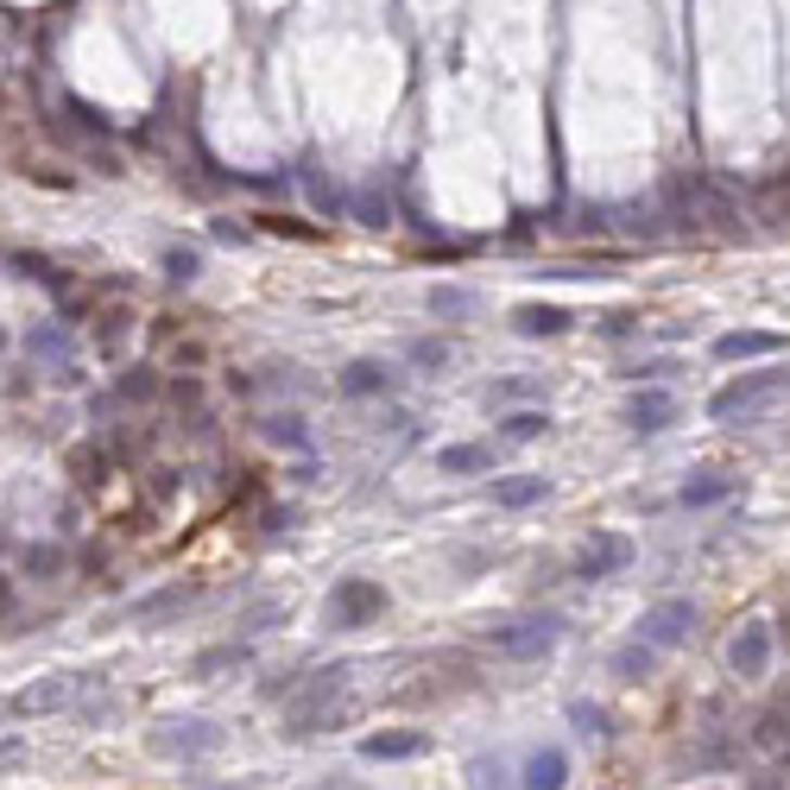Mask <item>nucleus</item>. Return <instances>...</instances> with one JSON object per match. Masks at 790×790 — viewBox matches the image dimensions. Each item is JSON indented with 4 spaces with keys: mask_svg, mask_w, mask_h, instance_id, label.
I'll list each match as a JSON object with an SVG mask.
<instances>
[{
    "mask_svg": "<svg viewBox=\"0 0 790 790\" xmlns=\"http://www.w3.org/2000/svg\"><path fill=\"white\" fill-rule=\"evenodd\" d=\"M348 689V664H329V671H310V677H297V689L285 696V734L291 740H304V734H317L323 727V709Z\"/></svg>",
    "mask_w": 790,
    "mask_h": 790,
    "instance_id": "f257e3e1",
    "label": "nucleus"
},
{
    "mask_svg": "<svg viewBox=\"0 0 790 790\" xmlns=\"http://www.w3.org/2000/svg\"><path fill=\"white\" fill-rule=\"evenodd\" d=\"M633 329H639V317H633V310H613L608 323H601V335H613V342H620V335H633Z\"/></svg>",
    "mask_w": 790,
    "mask_h": 790,
    "instance_id": "c9c22d12",
    "label": "nucleus"
},
{
    "mask_svg": "<svg viewBox=\"0 0 790 790\" xmlns=\"http://www.w3.org/2000/svg\"><path fill=\"white\" fill-rule=\"evenodd\" d=\"M272 234H304V241H317V228H304V221H285V216H266Z\"/></svg>",
    "mask_w": 790,
    "mask_h": 790,
    "instance_id": "58836bf2",
    "label": "nucleus"
},
{
    "mask_svg": "<svg viewBox=\"0 0 790 790\" xmlns=\"http://www.w3.org/2000/svg\"><path fill=\"white\" fill-rule=\"evenodd\" d=\"M778 348H785V335H772V329H727V335H715L721 360H753V355H778Z\"/></svg>",
    "mask_w": 790,
    "mask_h": 790,
    "instance_id": "ddd939ff",
    "label": "nucleus"
},
{
    "mask_svg": "<svg viewBox=\"0 0 790 790\" xmlns=\"http://www.w3.org/2000/svg\"><path fill=\"white\" fill-rule=\"evenodd\" d=\"M671 424H677V398L664 393L658 380H651V386H633V398H626V431L658 436V431H671Z\"/></svg>",
    "mask_w": 790,
    "mask_h": 790,
    "instance_id": "0eeeda50",
    "label": "nucleus"
},
{
    "mask_svg": "<svg viewBox=\"0 0 790 790\" xmlns=\"http://www.w3.org/2000/svg\"><path fill=\"white\" fill-rule=\"evenodd\" d=\"M651 671H658V646H651V639H633V646L613 651V677L620 683H646Z\"/></svg>",
    "mask_w": 790,
    "mask_h": 790,
    "instance_id": "aec40b11",
    "label": "nucleus"
},
{
    "mask_svg": "<svg viewBox=\"0 0 790 790\" xmlns=\"http://www.w3.org/2000/svg\"><path fill=\"white\" fill-rule=\"evenodd\" d=\"M487 500L506 506V512H519V506H538V500H550V474H500V481L487 487Z\"/></svg>",
    "mask_w": 790,
    "mask_h": 790,
    "instance_id": "f8f14e48",
    "label": "nucleus"
},
{
    "mask_svg": "<svg viewBox=\"0 0 790 790\" xmlns=\"http://www.w3.org/2000/svg\"><path fill=\"white\" fill-rule=\"evenodd\" d=\"M71 474L82 481V487H95V481H102V456H95V449H76V456H71Z\"/></svg>",
    "mask_w": 790,
    "mask_h": 790,
    "instance_id": "2f4dec72",
    "label": "nucleus"
},
{
    "mask_svg": "<svg viewBox=\"0 0 790 790\" xmlns=\"http://www.w3.org/2000/svg\"><path fill=\"white\" fill-rule=\"evenodd\" d=\"M380 613H386V588H380V582H367V575H348V582H335V595H329V626H335V633L373 626Z\"/></svg>",
    "mask_w": 790,
    "mask_h": 790,
    "instance_id": "20e7f679",
    "label": "nucleus"
},
{
    "mask_svg": "<svg viewBox=\"0 0 790 790\" xmlns=\"http://www.w3.org/2000/svg\"><path fill=\"white\" fill-rule=\"evenodd\" d=\"M474 785H506V765L500 759H474V772H468Z\"/></svg>",
    "mask_w": 790,
    "mask_h": 790,
    "instance_id": "f704fd0d",
    "label": "nucleus"
},
{
    "mask_svg": "<svg viewBox=\"0 0 790 790\" xmlns=\"http://www.w3.org/2000/svg\"><path fill=\"white\" fill-rule=\"evenodd\" d=\"M405 355H411V367H431V373H436V367H449V355H456V348H449L443 335H418Z\"/></svg>",
    "mask_w": 790,
    "mask_h": 790,
    "instance_id": "cd10ccee",
    "label": "nucleus"
},
{
    "mask_svg": "<svg viewBox=\"0 0 790 790\" xmlns=\"http://www.w3.org/2000/svg\"><path fill=\"white\" fill-rule=\"evenodd\" d=\"M7 601H13V595H7V582H0V608H7Z\"/></svg>",
    "mask_w": 790,
    "mask_h": 790,
    "instance_id": "a19ab883",
    "label": "nucleus"
},
{
    "mask_svg": "<svg viewBox=\"0 0 790 790\" xmlns=\"http://www.w3.org/2000/svg\"><path fill=\"white\" fill-rule=\"evenodd\" d=\"M266 436L297 449V443H304V418H297V411H279V418H266Z\"/></svg>",
    "mask_w": 790,
    "mask_h": 790,
    "instance_id": "7c9ffc66",
    "label": "nucleus"
},
{
    "mask_svg": "<svg viewBox=\"0 0 790 790\" xmlns=\"http://www.w3.org/2000/svg\"><path fill=\"white\" fill-rule=\"evenodd\" d=\"M342 398H386L398 386V373L386 367V360H355V367H342Z\"/></svg>",
    "mask_w": 790,
    "mask_h": 790,
    "instance_id": "9b49d317",
    "label": "nucleus"
},
{
    "mask_svg": "<svg viewBox=\"0 0 790 790\" xmlns=\"http://www.w3.org/2000/svg\"><path fill=\"white\" fill-rule=\"evenodd\" d=\"M544 431H550V418H544V411H512V418L500 424L506 443H532V436H544Z\"/></svg>",
    "mask_w": 790,
    "mask_h": 790,
    "instance_id": "c85d7f7f",
    "label": "nucleus"
},
{
    "mask_svg": "<svg viewBox=\"0 0 790 790\" xmlns=\"http://www.w3.org/2000/svg\"><path fill=\"white\" fill-rule=\"evenodd\" d=\"M247 646H253V639H241V633H234V639H221V646L196 651V664H190V671H196V677H221V671H241V664H247Z\"/></svg>",
    "mask_w": 790,
    "mask_h": 790,
    "instance_id": "a211bd4d",
    "label": "nucleus"
},
{
    "mask_svg": "<svg viewBox=\"0 0 790 790\" xmlns=\"http://www.w3.org/2000/svg\"><path fill=\"white\" fill-rule=\"evenodd\" d=\"M71 114L89 127V133H109V120H102V109H89V102H71Z\"/></svg>",
    "mask_w": 790,
    "mask_h": 790,
    "instance_id": "4c0bfd02",
    "label": "nucleus"
},
{
    "mask_svg": "<svg viewBox=\"0 0 790 790\" xmlns=\"http://www.w3.org/2000/svg\"><path fill=\"white\" fill-rule=\"evenodd\" d=\"M203 588L196 582H165V588H152V595H140L133 608H127V620L133 626H158V620H171V613H183L190 601H196Z\"/></svg>",
    "mask_w": 790,
    "mask_h": 790,
    "instance_id": "1a4fd4ad",
    "label": "nucleus"
},
{
    "mask_svg": "<svg viewBox=\"0 0 790 790\" xmlns=\"http://www.w3.org/2000/svg\"><path fill=\"white\" fill-rule=\"evenodd\" d=\"M525 393H544L532 380H500V386H487V398H525Z\"/></svg>",
    "mask_w": 790,
    "mask_h": 790,
    "instance_id": "e433bc0d",
    "label": "nucleus"
},
{
    "mask_svg": "<svg viewBox=\"0 0 790 790\" xmlns=\"http://www.w3.org/2000/svg\"><path fill=\"white\" fill-rule=\"evenodd\" d=\"M753 747L759 753H790V721L785 715H759L753 721Z\"/></svg>",
    "mask_w": 790,
    "mask_h": 790,
    "instance_id": "b1692460",
    "label": "nucleus"
},
{
    "mask_svg": "<svg viewBox=\"0 0 790 790\" xmlns=\"http://www.w3.org/2000/svg\"><path fill=\"white\" fill-rule=\"evenodd\" d=\"M272 620H285V601H259V608H247L241 620H234V633H241V639H259V633H272Z\"/></svg>",
    "mask_w": 790,
    "mask_h": 790,
    "instance_id": "a878e982",
    "label": "nucleus"
},
{
    "mask_svg": "<svg viewBox=\"0 0 790 790\" xmlns=\"http://www.w3.org/2000/svg\"><path fill=\"white\" fill-rule=\"evenodd\" d=\"M734 487H740L734 474H715V468H709V474H696V481H683L677 506H689V512H702V506H721V500H734Z\"/></svg>",
    "mask_w": 790,
    "mask_h": 790,
    "instance_id": "2eb2a0df",
    "label": "nucleus"
},
{
    "mask_svg": "<svg viewBox=\"0 0 790 790\" xmlns=\"http://www.w3.org/2000/svg\"><path fill=\"white\" fill-rule=\"evenodd\" d=\"M790 386V367H765V373H740V380H727L715 398H709V418L715 424H734V418H747V411H759L772 393H785Z\"/></svg>",
    "mask_w": 790,
    "mask_h": 790,
    "instance_id": "f03ea898",
    "label": "nucleus"
},
{
    "mask_svg": "<svg viewBox=\"0 0 790 790\" xmlns=\"http://www.w3.org/2000/svg\"><path fill=\"white\" fill-rule=\"evenodd\" d=\"M689 626H696V608H689L683 595H671V601H658V608L639 613V639H651L658 651H677L683 639H689Z\"/></svg>",
    "mask_w": 790,
    "mask_h": 790,
    "instance_id": "423d86ee",
    "label": "nucleus"
},
{
    "mask_svg": "<svg viewBox=\"0 0 790 790\" xmlns=\"http://www.w3.org/2000/svg\"><path fill=\"white\" fill-rule=\"evenodd\" d=\"M727 664H734V677H765V664H772V626L753 620V626H740V639L727 646Z\"/></svg>",
    "mask_w": 790,
    "mask_h": 790,
    "instance_id": "9d476101",
    "label": "nucleus"
},
{
    "mask_svg": "<svg viewBox=\"0 0 790 790\" xmlns=\"http://www.w3.org/2000/svg\"><path fill=\"white\" fill-rule=\"evenodd\" d=\"M512 329L519 335H563L570 329V310L563 304H519L512 310Z\"/></svg>",
    "mask_w": 790,
    "mask_h": 790,
    "instance_id": "f3484780",
    "label": "nucleus"
},
{
    "mask_svg": "<svg viewBox=\"0 0 790 790\" xmlns=\"http://www.w3.org/2000/svg\"><path fill=\"white\" fill-rule=\"evenodd\" d=\"M633 563V538H620V532H595V538L582 544V557H575V575L582 582H608Z\"/></svg>",
    "mask_w": 790,
    "mask_h": 790,
    "instance_id": "6e6552de",
    "label": "nucleus"
},
{
    "mask_svg": "<svg viewBox=\"0 0 790 790\" xmlns=\"http://www.w3.org/2000/svg\"><path fill=\"white\" fill-rule=\"evenodd\" d=\"M481 468H494V449L487 443H449V449H436V474H481Z\"/></svg>",
    "mask_w": 790,
    "mask_h": 790,
    "instance_id": "6ab92c4d",
    "label": "nucleus"
},
{
    "mask_svg": "<svg viewBox=\"0 0 790 790\" xmlns=\"http://www.w3.org/2000/svg\"><path fill=\"white\" fill-rule=\"evenodd\" d=\"M196 272H203V253L196 247H165V279L171 285H196Z\"/></svg>",
    "mask_w": 790,
    "mask_h": 790,
    "instance_id": "393cba45",
    "label": "nucleus"
},
{
    "mask_svg": "<svg viewBox=\"0 0 790 790\" xmlns=\"http://www.w3.org/2000/svg\"><path fill=\"white\" fill-rule=\"evenodd\" d=\"M557 639H563V620L557 613H525V620H506V626L487 633V646L506 651V658H550Z\"/></svg>",
    "mask_w": 790,
    "mask_h": 790,
    "instance_id": "7ed1b4c3",
    "label": "nucleus"
},
{
    "mask_svg": "<svg viewBox=\"0 0 790 790\" xmlns=\"http://www.w3.org/2000/svg\"><path fill=\"white\" fill-rule=\"evenodd\" d=\"M360 753L367 759H418V753H431V734H411V727H398V734H367Z\"/></svg>",
    "mask_w": 790,
    "mask_h": 790,
    "instance_id": "4468645a",
    "label": "nucleus"
},
{
    "mask_svg": "<svg viewBox=\"0 0 790 790\" xmlns=\"http://www.w3.org/2000/svg\"><path fill=\"white\" fill-rule=\"evenodd\" d=\"M671 373H677V360L658 355V360H639V367H626L620 380H626V386H651V380H671Z\"/></svg>",
    "mask_w": 790,
    "mask_h": 790,
    "instance_id": "c756f323",
    "label": "nucleus"
},
{
    "mask_svg": "<svg viewBox=\"0 0 790 790\" xmlns=\"http://www.w3.org/2000/svg\"><path fill=\"white\" fill-rule=\"evenodd\" d=\"M120 398H152V367H127L120 373Z\"/></svg>",
    "mask_w": 790,
    "mask_h": 790,
    "instance_id": "72a5a7b5",
    "label": "nucleus"
},
{
    "mask_svg": "<svg viewBox=\"0 0 790 790\" xmlns=\"http://www.w3.org/2000/svg\"><path fill=\"white\" fill-rule=\"evenodd\" d=\"M20 759V740H0V765H13Z\"/></svg>",
    "mask_w": 790,
    "mask_h": 790,
    "instance_id": "ea45409f",
    "label": "nucleus"
},
{
    "mask_svg": "<svg viewBox=\"0 0 790 790\" xmlns=\"http://www.w3.org/2000/svg\"><path fill=\"white\" fill-rule=\"evenodd\" d=\"M474 310V291L468 285H436L431 291V317L436 323H456V317H468Z\"/></svg>",
    "mask_w": 790,
    "mask_h": 790,
    "instance_id": "5701e85b",
    "label": "nucleus"
},
{
    "mask_svg": "<svg viewBox=\"0 0 790 790\" xmlns=\"http://www.w3.org/2000/svg\"><path fill=\"white\" fill-rule=\"evenodd\" d=\"M563 778H570V759L563 753H532L525 772H519V785H532V790H557Z\"/></svg>",
    "mask_w": 790,
    "mask_h": 790,
    "instance_id": "412c9836",
    "label": "nucleus"
},
{
    "mask_svg": "<svg viewBox=\"0 0 790 790\" xmlns=\"http://www.w3.org/2000/svg\"><path fill=\"white\" fill-rule=\"evenodd\" d=\"M76 696V677H44L33 689H20V715H51V709H64Z\"/></svg>",
    "mask_w": 790,
    "mask_h": 790,
    "instance_id": "dca6fc26",
    "label": "nucleus"
},
{
    "mask_svg": "<svg viewBox=\"0 0 790 790\" xmlns=\"http://www.w3.org/2000/svg\"><path fill=\"white\" fill-rule=\"evenodd\" d=\"M58 563H64V557H58V544H33V550H26V575H51Z\"/></svg>",
    "mask_w": 790,
    "mask_h": 790,
    "instance_id": "473e14b6",
    "label": "nucleus"
},
{
    "mask_svg": "<svg viewBox=\"0 0 790 790\" xmlns=\"http://www.w3.org/2000/svg\"><path fill=\"white\" fill-rule=\"evenodd\" d=\"M570 727L582 740H601V734H608V709H601V702H570Z\"/></svg>",
    "mask_w": 790,
    "mask_h": 790,
    "instance_id": "bb28decb",
    "label": "nucleus"
},
{
    "mask_svg": "<svg viewBox=\"0 0 790 790\" xmlns=\"http://www.w3.org/2000/svg\"><path fill=\"white\" fill-rule=\"evenodd\" d=\"M145 747L158 759H209L221 747V727L216 721H158L145 734Z\"/></svg>",
    "mask_w": 790,
    "mask_h": 790,
    "instance_id": "39448f33",
    "label": "nucleus"
},
{
    "mask_svg": "<svg viewBox=\"0 0 790 790\" xmlns=\"http://www.w3.org/2000/svg\"><path fill=\"white\" fill-rule=\"evenodd\" d=\"M26 355H38V360H71V329H64V323L33 329V335H26Z\"/></svg>",
    "mask_w": 790,
    "mask_h": 790,
    "instance_id": "4be33fe9",
    "label": "nucleus"
}]
</instances>
